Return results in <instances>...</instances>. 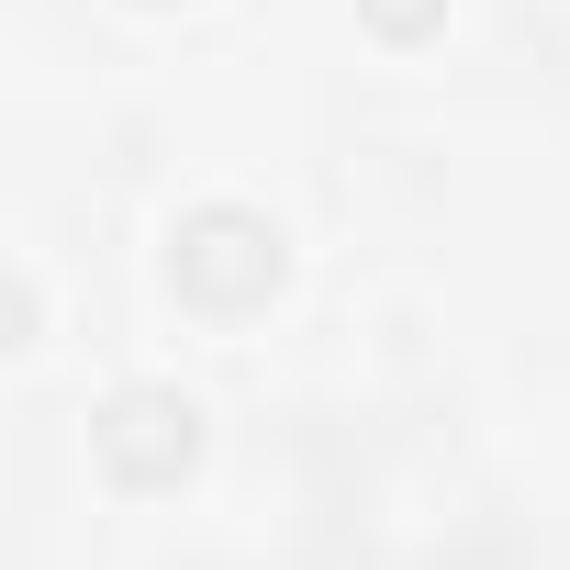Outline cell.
<instances>
[{
    "label": "cell",
    "mask_w": 570,
    "mask_h": 570,
    "mask_svg": "<svg viewBox=\"0 0 570 570\" xmlns=\"http://www.w3.org/2000/svg\"><path fill=\"white\" fill-rule=\"evenodd\" d=\"M279 268H292V246H279V224L246 213V202H202L168 235V292L190 314H257L279 292Z\"/></svg>",
    "instance_id": "cell-1"
},
{
    "label": "cell",
    "mask_w": 570,
    "mask_h": 570,
    "mask_svg": "<svg viewBox=\"0 0 570 570\" xmlns=\"http://www.w3.org/2000/svg\"><path fill=\"white\" fill-rule=\"evenodd\" d=\"M90 448L124 492H179L190 459H202V403L168 392V381H124L101 414H90Z\"/></svg>",
    "instance_id": "cell-2"
},
{
    "label": "cell",
    "mask_w": 570,
    "mask_h": 570,
    "mask_svg": "<svg viewBox=\"0 0 570 570\" xmlns=\"http://www.w3.org/2000/svg\"><path fill=\"white\" fill-rule=\"evenodd\" d=\"M370 12V35H392V46H425L436 23H448V0H358Z\"/></svg>",
    "instance_id": "cell-3"
}]
</instances>
